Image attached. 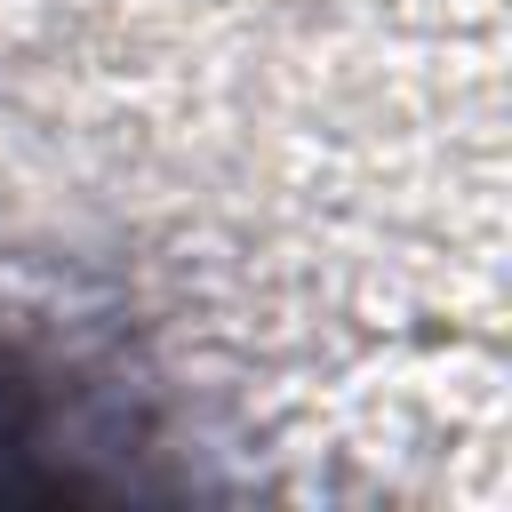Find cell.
Masks as SVG:
<instances>
[{
	"label": "cell",
	"instance_id": "1",
	"mask_svg": "<svg viewBox=\"0 0 512 512\" xmlns=\"http://www.w3.org/2000/svg\"><path fill=\"white\" fill-rule=\"evenodd\" d=\"M112 440L96 432L72 376H56L32 344L0 336V496H88L112 488L96 464Z\"/></svg>",
	"mask_w": 512,
	"mask_h": 512
}]
</instances>
